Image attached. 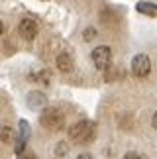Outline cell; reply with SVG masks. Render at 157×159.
<instances>
[{
  "label": "cell",
  "instance_id": "cell-1",
  "mask_svg": "<svg viewBox=\"0 0 157 159\" xmlns=\"http://www.w3.org/2000/svg\"><path fill=\"white\" fill-rule=\"evenodd\" d=\"M69 138L73 139L75 143L87 145V143H90V142L96 138V124H94V122H90V120H81V122H77V124L71 126Z\"/></svg>",
  "mask_w": 157,
  "mask_h": 159
},
{
  "label": "cell",
  "instance_id": "cell-2",
  "mask_svg": "<svg viewBox=\"0 0 157 159\" xmlns=\"http://www.w3.org/2000/svg\"><path fill=\"white\" fill-rule=\"evenodd\" d=\"M39 124L49 132H59L65 126V114L59 108H45L39 116Z\"/></svg>",
  "mask_w": 157,
  "mask_h": 159
},
{
  "label": "cell",
  "instance_id": "cell-3",
  "mask_svg": "<svg viewBox=\"0 0 157 159\" xmlns=\"http://www.w3.org/2000/svg\"><path fill=\"white\" fill-rule=\"evenodd\" d=\"M90 57H92L94 67H96V69H100V71L108 69L110 63H112V51H110V47H106V45L94 47L92 53H90Z\"/></svg>",
  "mask_w": 157,
  "mask_h": 159
},
{
  "label": "cell",
  "instance_id": "cell-4",
  "mask_svg": "<svg viewBox=\"0 0 157 159\" xmlns=\"http://www.w3.org/2000/svg\"><path fill=\"white\" fill-rule=\"evenodd\" d=\"M132 71H134L136 77H147L149 71H151V61H149L147 55H136L134 59H132Z\"/></svg>",
  "mask_w": 157,
  "mask_h": 159
},
{
  "label": "cell",
  "instance_id": "cell-5",
  "mask_svg": "<svg viewBox=\"0 0 157 159\" xmlns=\"http://www.w3.org/2000/svg\"><path fill=\"white\" fill-rule=\"evenodd\" d=\"M18 32H20V35L24 39L32 41L35 35H38V24H35L34 20H29V18H24V20L20 22V26H18Z\"/></svg>",
  "mask_w": 157,
  "mask_h": 159
},
{
  "label": "cell",
  "instance_id": "cell-6",
  "mask_svg": "<svg viewBox=\"0 0 157 159\" xmlns=\"http://www.w3.org/2000/svg\"><path fill=\"white\" fill-rule=\"evenodd\" d=\"M28 139H29V126H28V122H26V120H22V122H20V134H18V142H16V148H14L18 155H22V153H24Z\"/></svg>",
  "mask_w": 157,
  "mask_h": 159
},
{
  "label": "cell",
  "instance_id": "cell-7",
  "mask_svg": "<svg viewBox=\"0 0 157 159\" xmlns=\"http://www.w3.org/2000/svg\"><path fill=\"white\" fill-rule=\"evenodd\" d=\"M57 69L63 73H71L73 71V59H71L69 53H59L57 57Z\"/></svg>",
  "mask_w": 157,
  "mask_h": 159
},
{
  "label": "cell",
  "instance_id": "cell-8",
  "mask_svg": "<svg viewBox=\"0 0 157 159\" xmlns=\"http://www.w3.org/2000/svg\"><path fill=\"white\" fill-rule=\"evenodd\" d=\"M137 12L140 14H146V16H157V6L153 2H137Z\"/></svg>",
  "mask_w": 157,
  "mask_h": 159
},
{
  "label": "cell",
  "instance_id": "cell-9",
  "mask_svg": "<svg viewBox=\"0 0 157 159\" xmlns=\"http://www.w3.org/2000/svg\"><path fill=\"white\" fill-rule=\"evenodd\" d=\"M43 104H45V96L41 94V93H32V94L28 96V106L32 108V110L43 106Z\"/></svg>",
  "mask_w": 157,
  "mask_h": 159
},
{
  "label": "cell",
  "instance_id": "cell-10",
  "mask_svg": "<svg viewBox=\"0 0 157 159\" xmlns=\"http://www.w3.org/2000/svg\"><path fill=\"white\" fill-rule=\"evenodd\" d=\"M0 138H2L4 143H10L12 138H14V130H12L10 126H4V128H2V134H0Z\"/></svg>",
  "mask_w": 157,
  "mask_h": 159
},
{
  "label": "cell",
  "instance_id": "cell-11",
  "mask_svg": "<svg viewBox=\"0 0 157 159\" xmlns=\"http://www.w3.org/2000/svg\"><path fill=\"white\" fill-rule=\"evenodd\" d=\"M57 148H59L57 149V155H63V153H67V151H69V148H67V143H65V142H61Z\"/></svg>",
  "mask_w": 157,
  "mask_h": 159
},
{
  "label": "cell",
  "instance_id": "cell-12",
  "mask_svg": "<svg viewBox=\"0 0 157 159\" xmlns=\"http://www.w3.org/2000/svg\"><path fill=\"white\" fill-rule=\"evenodd\" d=\"M20 159H38V155L32 153V151H24V153L20 155Z\"/></svg>",
  "mask_w": 157,
  "mask_h": 159
},
{
  "label": "cell",
  "instance_id": "cell-13",
  "mask_svg": "<svg viewBox=\"0 0 157 159\" xmlns=\"http://www.w3.org/2000/svg\"><path fill=\"white\" fill-rule=\"evenodd\" d=\"M124 159H141V157L137 155V153H126V155H124Z\"/></svg>",
  "mask_w": 157,
  "mask_h": 159
},
{
  "label": "cell",
  "instance_id": "cell-14",
  "mask_svg": "<svg viewBox=\"0 0 157 159\" xmlns=\"http://www.w3.org/2000/svg\"><path fill=\"white\" fill-rule=\"evenodd\" d=\"M77 159H92V157H90L88 153H81V155H78V157H77Z\"/></svg>",
  "mask_w": 157,
  "mask_h": 159
},
{
  "label": "cell",
  "instance_id": "cell-15",
  "mask_svg": "<svg viewBox=\"0 0 157 159\" xmlns=\"http://www.w3.org/2000/svg\"><path fill=\"white\" fill-rule=\"evenodd\" d=\"M151 124H153V128H157V112L153 114V120H151Z\"/></svg>",
  "mask_w": 157,
  "mask_h": 159
}]
</instances>
